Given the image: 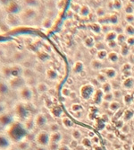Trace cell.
Returning a JSON list of instances; mask_svg holds the SVG:
<instances>
[{"label": "cell", "mask_w": 134, "mask_h": 150, "mask_svg": "<svg viewBox=\"0 0 134 150\" xmlns=\"http://www.w3.org/2000/svg\"><path fill=\"white\" fill-rule=\"evenodd\" d=\"M1 77H2V74H1V71H0V80H1V79H2Z\"/></svg>", "instance_id": "52"}, {"label": "cell", "mask_w": 134, "mask_h": 150, "mask_svg": "<svg viewBox=\"0 0 134 150\" xmlns=\"http://www.w3.org/2000/svg\"><path fill=\"white\" fill-rule=\"evenodd\" d=\"M105 125H106V123H105V122L103 120H96L95 126H96L97 129H98L99 130L105 129Z\"/></svg>", "instance_id": "29"}, {"label": "cell", "mask_w": 134, "mask_h": 150, "mask_svg": "<svg viewBox=\"0 0 134 150\" xmlns=\"http://www.w3.org/2000/svg\"><path fill=\"white\" fill-rule=\"evenodd\" d=\"M123 102L127 106H129L131 103H133V102H134V96L132 95V93H127L124 94V96H123Z\"/></svg>", "instance_id": "20"}, {"label": "cell", "mask_w": 134, "mask_h": 150, "mask_svg": "<svg viewBox=\"0 0 134 150\" xmlns=\"http://www.w3.org/2000/svg\"><path fill=\"white\" fill-rule=\"evenodd\" d=\"M100 89L103 91L104 93H111L113 91V88H112V86L110 84V82H105V84L101 85L100 86Z\"/></svg>", "instance_id": "22"}, {"label": "cell", "mask_w": 134, "mask_h": 150, "mask_svg": "<svg viewBox=\"0 0 134 150\" xmlns=\"http://www.w3.org/2000/svg\"><path fill=\"white\" fill-rule=\"evenodd\" d=\"M71 110L73 112H79L83 111V106L80 103H73L71 106Z\"/></svg>", "instance_id": "25"}, {"label": "cell", "mask_w": 134, "mask_h": 150, "mask_svg": "<svg viewBox=\"0 0 134 150\" xmlns=\"http://www.w3.org/2000/svg\"><path fill=\"white\" fill-rule=\"evenodd\" d=\"M33 120H34V125L37 128H43L47 123V117L45 116V114H43L41 112L36 114V116L34 117Z\"/></svg>", "instance_id": "9"}, {"label": "cell", "mask_w": 134, "mask_h": 150, "mask_svg": "<svg viewBox=\"0 0 134 150\" xmlns=\"http://www.w3.org/2000/svg\"><path fill=\"white\" fill-rule=\"evenodd\" d=\"M50 113L52 116H54L55 118H60L63 115V109L60 105L57 104H54L51 108H50Z\"/></svg>", "instance_id": "13"}, {"label": "cell", "mask_w": 134, "mask_h": 150, "mask_svg": "<svg viewBox=\"0 0 134 150\" xmlns=\"http://www.w3.org/2000/svg\"><path fill=\"white\" fill-rule=\"evenodd\" d=\"M66 84H67V86H72V85L73 84V78H72V77L67 78Z\"/></svg>", "instance_id": "47"}, {"label": "cell", "mask_w": 134, "mask_h": 150, "mask_svg": "<svg viewBox=\"0 0 134 150\" xmlns=\"http://www.w3.org/2000/svg\"><path fill=\"white\" fill-rule=\"evenodd\" d=\"M18 96L22 102H30L33 98V93L31 87L25 86L20 91H18Z\"/></svg>", "instance_id": "6"}, {"label": "cell", "mask_w": 134, "mask_h": 150, "mask_svg": "<svg viewBox=\"0 0 134 150\" xmlns=\"http://www.w3.org/2000/svg\"><path fill=\"white\" fill-rule=\"evenodd\" d=\"M112 93H113V95H114V98L116 99V100L123 98V96H124V93H123V92H122V90H121V89L113 90Z\"/></svg>", "instance_id": "28"}, {"label": "cell", "mask_w": 134, "mask_h": 150, "mask_svg": "<svg viewBox=\"0 0 134 150\" xmlns=\"http://www.w3.org/2000/svg\"><path fill=\"white\" fill-rule=\"evenodd\" d=\"M114 95H113V93H104V96H103V100L104 101H106V102H109L111 103L112 101H114Z\"/></svg>", "instance_id": "32"}, {"label": "cell", "mask_w": 134, "mask_h": 150, "mask_svg": "<svg viewBox=\"0 0 134 150\" xmlns=\"http://www.w3.org/2000/svg\"><path fill=\"white\" fill-rule=\"evenodd\" d=\"M105 139L108 140V141H114L115 139V136L112 132H107L106 133V136H105Z\"/></svg>", "instance_id": "36"}, {"label": "cell", "mask_w": 134, "mask_h": 150, "mask_svg": "<svg viewBox=\"0 0 134 150\" xmlns=\"http://www.w3.org/2000/svg\"><path fill=\"white\" fill-rule=\"evenodd\" d=\"M82 132H80L78 129H73L72 130V138L73 139H76V140H79L82 139Z\"/></svg>", "instance_id": "26"}, {"label": "cell", "mask_w": 134, "mask_h": 150, "mask_svg": "<svg viewBox=\"0 0 134 150\" xmlns=\"http://www.w3.org/2000/svg\"><path fill=\"white\" fill-rule=\"evenodd\" d=\"M121 130V132H122V134H124V135H128L130 132H131V127H130V125H128V124H124V127L120 129Z\"/></svg>", "instance_id": "33"}, {"label": "cell", "mask_w": 134, "mask_h": 150, "mask_svg": "<svg viewBox=\"0 0 134 150\" xmlns=\"http://www.w3.org/2000/svg\"><path fill=\"white\" fill-rule=\"evenodd\" d=\"M71 93H72L71 89L69 87H66V86L65 87H63L62 90H61V94L63 95L64 97H68L69 98Z\"/></svg>", "instance_id": "31"}, {"label": "cell", "mask_w": 134, "mask_h": 150, "mask_svg": "<svg viewBox=\"0 0 134 150\" xmlns=\"http://www.w3.org/2000/svg\"><path fill=\"white\" fill-rule=\"evenodd\" d=\"M115 150H124V149H123V148H121V147H120V148H116Z\"/></svg>", "instance_id": "53"}, {"label": "cell", "mask_w": 134, "mask_h": 150, "mask_svg": "<svg viewBox=\"0 0 134 150\" xmlns=\"http://www.w3.org/2000/svg\"><path fill=\"white\" fill-rule=\"evenodd\" d=\"M15 114L21 118V119H28L29 117V112L28 109L26 108L25 104L23 103V102H19L15 104Z\"/></svg>", "instance_id": "7"}, {"label": "cell", "mask_w": 134, "mask_h": 150, "mask_svg": "<svg viewBox=\"0 0 134 150\" xmlns=\"http://www.w3.org/2000/svg\"><path fill=\"white\" fill-rule=\"evenodd\" d=\"M61 120H62V124H63V126H64L65 129H72V128H73V126H74L73 121L70 118H68V117H63Z\"/></svg>", "instance_id": "19"}, {"label": "cell", "mask_w": 134, "mask_h": 150, "mask_svg": "<svg viewBox=\"0 0 134 150\" xmlns=\"http://www.w3.org/2000/svg\"><path fill=\"white\" fill-rule=\"evenodd\" d=\"M49 129H50V131L51 132H56V131H59V125L56 122H54V123H51L49 125Z\"/></svg>", "instance_id": "35"}, {"label": "cell", "mask_w": 134, "mask_h": 150, "mask_svg": "<svg viewBox=\"0 0 134 150\" xmlns=\"http://www.w3.org/2000/svg\"><path fill=\"white\" fill-rule=\"evenodd\" d=\"M132 143H134V137H133V139H132Z\"/></svg>", "instance_id": "54"}, {"label": "cell", "mask_w": 134, "mask_h": 150, "mask_svg": "<svg viewBox=\"0 0 134 150\" xmlns=\"http://www.w3.org/2000/svg\"><path fill=\"white\" fill-rule=\"evenodd\" d=\"M35 142L38 146L47 147L50 144V134L46 130H40L35 137Z\"/></svg>", "instance_id": "4"}, {"label": "cell", "mask_w": 134, "mask_h": 150, "mask_svg": "<svg viewBox=\"0 0 134 150\" xmlns=\"http://www.w3.org/2000/svg\"><path fill=\"white\" fill-rule=\"evenodd\" d=\"M125 124V122H124V120L121 118V119H117L115 121H114V127L116 128V129H121L123 127H124V125Z\"/></svg>", "instance_id": "30"}, {"label": "cell", "mask_w": 134, "mask_h": 150, "mask_svg": "<svg viewBox=\"0 0 134 150\" xmlns=\"http://www.w3.org/2000/svg\"><path fill=\"white\" fill-rule=\"evenodd\" d=\"M10 86L8 85V82L5 80H0V96H6L9 93Z\"/></svg>", "instance_id": "11"}, {"label": "cell", "mask_w": 134, "mask_h": 150, "mask_svg": "<svg viewBox=\"0 0 134 150\" xmlns=\"http://www.w3.org/2000/svg\"><path fill=\"white\" fill-rule=\"evenodd\" d=\"M6 112V106L4 103H1L0 102V115H1L2 113Z\"/></svg>", "instance_id": "39"}, {"label": "cell", "mask_w": 134, "mask_h": 150, "mask_svg": "<svg viewBox=\"0 0 134 150\" xmlns=\"http://www.w3.org/2000/svg\"><path fill=\"white\" fill-rule=\"evenodd\" d=\"M122 87L125 90H132L134 89V78L133 77H127L124 81H122Z\"/></svg>", "instance_id": "15"}, {"label": "cell", "mask_w": 134, "mask_h": 150, "mask_svg": "<svg viewBox=\"0 0 134 150\" xmlns=\"http://www.w3.org/2000/svg\"><path fill=\"white\" fill-rule=\"evenodd\" d=\"M96 91V88L94 87L91 84H85L80 88V95L83 100L88 101L91 97H93V94Z\"/></svg>", "instance_id": "5"}, {"label": "cell", "mask_w": 134, "mask_h": 150, "mask_svg": "<svg viewBox=\"0 0 134 150\" xmlns=\"http://www.w3.org/2000/svg\"><path fill=\"white\" fill-rule=\"evenodd\" d=\"M68 146H69V147H70L72 150L77 149V147L79 146V142H78V140H76V139H72V140L69 142Z\"/></svg>", "instance_id": "34"}, {"label": "cell", "mask_w": 134, "mask_h": 150, "mask_svg": "<svg viewBox=\"0 0 134 150\" xmlns=\"http://www.w3.org/2000/svg\"><path fill=\"white\" fill-rule=\"evenodd\" d=\"M121 109V104L118 101H112L109 104V110L112 112H116Z\"/></svg>", "instance_id": "21"}, {"label": "cell", "mask_w": 134, "mask_h": 150, "mask_svg": "<svg viewBox=\"0 0 134 150\" xmlns=\"http://www.w3.org/2000/svg\"><path fill=\"white\" fill-rule=\"evenodd\" d=\"M26 150H34V149H33V148H32L31 146H30V147H29L28 149H26Z\"/></svg>", "instance_id": "51"}, {"label": "cell", "mask_w": 134, "mask_h": 150, "mask_svg": "<svg viewBox=\"0 0 134 150\" xmlns=\"http://www.w3.org/2000/svg\"><path fill=\"white\" fill-rule=\"evenodd\" d=\"M38 83V82L36 76L35 77H31V78L26 79V86H28L30 87H31V86H37Z\"/></svg>", "instance_id": "27"}, {"label": "cell", "mask_w": 134, "mask_h": 150, "mask_svg": "<svg viewBox=\"0 0 134 150\" xmlns=\"http://www.w3.org/2000/svg\"><path fill=\"white\" fill-rule=\"evenodd\" d=\"M58 150H72V149L67 145H60L58 147Z\"/></svg>", "instance_id": "42"}, {"label": "cell", "mask_w": 134, "mask_h": 150, "mask_svg": "<svg viewBox=\"0 0 134 150\" xmlns=\"http://www.w3.org/2000/svg\"><path fill=\"white\" fill-rule=\"evenodd\" d=\"M76 97H77V93H76V92H73V91H72V93H71V94H70L69 98H70L71 100H73V99H75Z\"/></svg>", "instance_id": "46"}, {"label": "cell", "mask_w": 134, "mask_h": 150, "mask_svg": "<svg viewBox=\"0 0 134 150\" xmlns=\"http://www.w3.org/2000/svg\"><path fill=\"white\" fill-rule=\"evenodd\" d=\"M109 104H110V103L109 102H106V101H102L101 102V103H100V105L102 106V108H104V109H109Z\"/></svg>", "instance_id": "40"}, {"label": "cell", "mask_w": 134, "mask_h": 150, "mask_svg": "<svg viewBox=\"0 0 134 150\" xmlns=\"http://www.w3.org/2000/svg\"><path fill=\"white\" fill-rule=\"evenodd\" d=\"M16 146H17L20 150H26V149H28V148L31 146V145H30V143H29L28 141H26V140L24 139V140H22V141L17 143V144H16Z\"/></svg>", "instance_id": "24"}, {"label": "cell", "mask_w": 134, "mask_h": 150, "mask_svg": "<svg viewBox=\"0 0 134 150\" xmlns=\"http://www.w3.org/2000/svg\"><path fill=\"white\" fill-rule=\"evenodd\" d=\"M60 144H55V143H50L47 147H48V150H58V147H59Z\"/></svg>", "instance_id": "37"}, {"label": "cell", "mask_w": 134, "mask_h": 150, "mask_svg": "<svg viewBox=\"0 0 134 150\" xmlns=\"http://www.w3.org/2000/svg\"><path fill=\"white\" fill-rule=\"evenodd\" d=\"M7 82L10 86V89L15 91H20L22 87L26 86V79L22 76L11 77L9 80H7Z\"/></svg>", "instance_id": "3"}, {"label": "cell", "mask_w": 134, "mask_h": 150, "mask_svg": "<svg viewBox=\"0 0 134 150\" xmlns=\"http://www.w3.org/2000/svg\"><path fill=\"white\" fill-rule=\"evenodd\" d=\"M133 127H134V125H133Z\"/></svg>", "instance_id": "55"}, {"label": "cell", "mask_w": 134, "mask_h": 150, "mask_svg": "<svg viewBox=\"0 0 134 150\" xmlns=\"http://www.w3.org/2000/svg\"><path fill=\"white\" fill-rule=\"evenodd\" d=\"M103 96H104L103 91L100 88L96 89L95 93H94V94H93V101H94V103L100 104L101 102L103 101Z\"/></svg>", "instance_id": "17"}, {"label": "cell", "mask_w": 134, "mask_h": 150, "mask_svg": "<svg viewBox=\"0 0 134 150\" xmlns=\"http://www.w3.org/2000/svg\"><path fill=\"white\" fill-rule=\"evenodd\" d=\"M12 146V141L6 136L0 132V150H7Z\"/></svg>", "instance_id": "10"}, {"label": "cell", "mask_w": 134, "mask_h": 150, "mask_svg": "<svg viewBox=\"0 0 134 150\" xmlns=\"http://www.w3.org/2000/svg\"><path fill=\"white\" fill-rule=\"evenodd\" d=\"M80 144H82V146L86 147V148H90L92 147L93 144L91 142V139L89 138V137H84L82 139V142H80Z\"/></svg>", "instance_id": "23"}, {"label": "cell", "mask_w": 134, "mask_h": 150, "mask_svg": "<svg viewBox=\"0 0 134 150\" xmlns=\"http://www.w3.org/2000/svg\"><path fill=\"white\" fill-rule=\"evenodd\" d=\"M101 119L105 122V123H107V121H108L109 120V117H108V115H107V114H105V113H104L102 116H101Z\"/></svg>", "instance_id": "43"}, {"label": "cell", "mask_w": 134, "mask_h": 150, "mask_svg": "<svg viewBox=\"0 0 134 150\" xmlns=\"http://www.w3.org/2000/svg\"><path fill=\"white\" fill-rule=\"evenodd\" d=\"M7 150H20L17 146H11L10 148H8Z\"/></svg>", "instance_id": "49"}, {"label": "cell", "mask_w": 134, "mask_h": 150, "mask_svg": "<svg viewBox=\"0 0 134 150\" xmlns=\"http://www.w3.org/2000/svg\"><path fill=\"white\" fill-rule=\"evenodd\" d=\"M131 150H134V143H132V145H131Z\"/></svg>", "instance_id": "50"}, {"label": "cell", "mask_w": 134, "mask_h": 150, "mask_svg": "<svg viewBox=\"0 0 134 150\" xmlns=\"http://www.w3.org/2000/svg\"><path fill=\"white\" fill-rule=\"evenodd\" d=\"M74 54L134 69V0H70L61 34ZM122 64V65H123Z\"/></svg>", "instance_id": "1"}, {"label": "cell", "mask_w": 134, "mask_h": 150, "mask_svg": "<svg viewBox=\"0 0 134 150\" xmlns=\"http://www.w3.org/2000/svg\"><path fill=\"white\" fill-rule=\"evenodd\" d=\"M95 135H96V134H95V132H94L93 130H89V131H88V137H89V139H92Z\"/></svg>", "instance_id": "45"}, {"label": "cell", "mask_w": 134, "mask_h": 150, "mask_svg": "<svg viewBox=\"0 0 134 150\" xmlns=\"http://www.w3.org/2000/svg\"><path fill=\"white\" fill-rule=\"evenodd\" d=\"M122 119L124 120V122L130 121L134 119V109L133 108H127L126 110L124 111V113L122 115Z\"/></svg>", "instance_id": "14"}, {"label": "cell", "mask_w": 134, "mask_h": 150, "mask_svg": "<svg viewBox=\"0 0 134 150\" xmlns=\"http://www.w3.org/2000/svg\"><path fill=\"white\" fill-rule=\"evenodd\" d=\"M62 140H63V134L60 131L50 133V143L60 144Z\"/></svg>", "instance_id": "12"}, {"label": "cell", "mask_w": 134, "mask_h": 150, "mask_svg": "<svg viewBox=\"0 0 134 150\" xmlns=\"http://www.w3.org/2000/svg\"><path fill=\"white\" fill-rule=\"evenodd\" d=\"M15 116L13 114H11L10 112H4L0 115V126L2 128L6 129L7 127H9L13 121H15Z\"/></svg>", "instance_id": "8"}, {"label": "cell", "mask_w": 134, "mask_h": 150, "mask_svg": "<svg viewBox=\"0 0 134 150\" xmlns=\"http://www.w3.org/2000/svg\"><path fill=\"white\" fill-rule=\"evenodd\" d=\"M36 89L39 93H45L49 91V86L45 82H38L36 86Z\"/></svg>", "instance_id": "18"}, {"label": "cell", "mask_w": 134, "mask_h": 150, "mask_svg": "<svg viewBox=\"0 0 134 150\" xmlns=\"http://www.w3.org/2000/svg\"><path fill=\"white\" fill-rule=\"evenodd\" d=\"M122 148L124 149V150H131V144H129V143H124L123 146H122Z\"/></svg>", "instance_id": "41"}, {"label": "cell", "mask_w": 134, "mask_h": 150, "mask_svg": "<svg viewBox=\"0 0 134 150\" xmlns=\"http://www.w3.org/2000/svg\"><path fill=\"white\" fill-rule=\"evenodd\" d=\"M6 134L12 143L17 144L26 139L27 135H28V129L24 126V123L15 120L9 127L6 129Z\"/></svg>", "instance_id": "2"}, {"label": "cell", "mask_w": 134, "mask_h": 150, "mask_svg": "<svg viewBox=\"0 0 134 150\" xmlns=\"http://www.w3.org/2000/svg\"><path fill=\"white\" fill-rule=\"evenodd\" d=\"M47 79L51 80V81H55V80H57L58 79V72L56 70V69H54L53 67H49V69H47L46 73H45Z\"/></svg>", "instance_id": "16"}, {"label": "cell", "mask_w": 134, "mask_h": 150, "mask_svg": "<svg viewBox=\"0 0 134 150\" xmlns=\"http://www.w3.org/2000/svg\"><path fill=\"white\" fill-rule=\"evenodd\" d=\"M92 149L93 150H103V147L98 144V145H93L92 146Z\"/></svg>", "instance_id": "44"}, {"label": "cell", "mask_w": 134, "mask_h": 150, "mask_svg": "<svg viewBox=\"0 0 134 150\" xmlns=\"http://www.w3.org/2000/svg\"><path fill=\"white\" fill-rule=\"evenodd\" d=\"M105 129H106L107 130V132H112V126L111 125H109L108 123H106V125H105Z\"/></svg>", "instance_id": "48"}, {"label": "cell", "mask_w": 134, "mask_h": 150, "mask_svg": "<svg viewBox=\"0 0 134 150\" xmlns=\"http://www.w3.org/2000/svg\"><path fill=\"white\" fill-rule=\"evenodd\" d=\"M91 139V142H92L93 145H98L99 142H100V139L98 138V136H97V135H95V136H94V137H93L92 139Z\"/></svg>", "instance_id": "38"}]
</instances>
